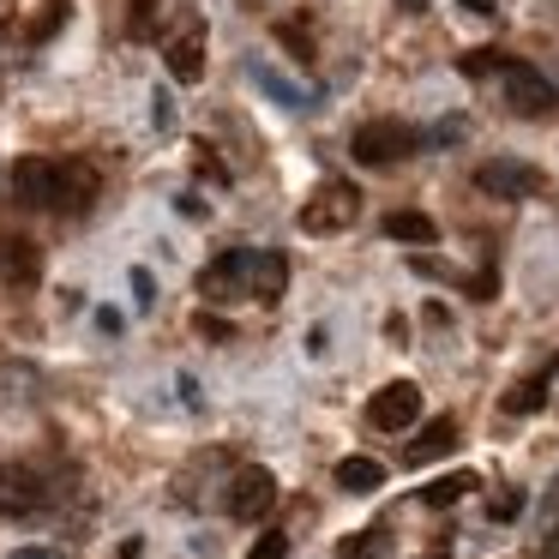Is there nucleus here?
Listing matches in <instances>:
<instances>
[{"label":"nucleus","mask_w":559,"mask_h":559,"mask_svg":"<svg viewBox=\"0 0 559 559\" xmlns=\"http://www.w3.org/2000/svg\"><path fill=\"white\" fill-rule=\"evenodd\" d=\"M289 289V259L283 253H253V295L259 301H277Z\"/></svg>","instance_id":"16"},{"label":"nucleus","mask_w":559,"mask_h":559,"mask_svg":"<svg viewBox=\"0 0 559 559\" xmlns=\"http://www.w3.org/2000/svg\"><path fill=\"white\" fill-rule=\"evenodd\" d=\"M55 175H61V163L49 157H19L13 175H7V187H13V199L25 211H55Z\"/></svg>","instance_id":"6"},{"label":"nucleus","mask_w":559,"mask_h":559,"mask_svg":"<svg viewBox=\"0 0 559 559\" xmlns=\"http://www.w3.org/2000/svg\"><path fill=\"white\" fill-rule=\"evenodd\" d=\"M271 499H277V475L259 469V463H247V469L229 481V499H223V506H229L235 523H259L271 511Z\"/></svg>","instance_id":"5"},{"label":"nucleus","mask_w":559,"mask_h":559,"mask_svg":"<svg viewBox=\"0 0 559 559\" xmlns=\"http://www.w3.org/2000/svg\"><path fill=\"white\" fill-rule=\"evenodd\" d=\"M379 229L391 235V241H403V247H433L439 241V229H433V217L427 211H385V223Z\"/></svg>","instance_id":"13"},{"label":"nucleus","mask_w":559,"mask_h":559,"mask_svg":"<svg viewBox=\"0 0 559 559\" xmlns=\"http://www.w3.org/2000/svg\"><path fill=\"white\" fill-rule=\"evenodd\" d=\"M361 217V193L349 181H325L313 199L301 205V229L307 235H343L349 223Z\"/></svg>","instance_id":"3"},{"label":"nucleus","mask_w":559,"mask_h":559,"mask_svg":"<svg viewBox=\"0 0 559 559\" xmlns=\"http://www.w3.org/2000/svg\"><path fill=\"white\" fill-rule=\"evenodd\" d=\"M554 373H559V367H554Z\"/></svg>","instance_id":"28"},{"label":"nucleus","mask_w":559,"mask_h":559,"mask_svg":"<svg viewBox=\"0 0 559 559\" xmlns=\"http://www.w3.org/2000/svg\"><path fill=\"white\" fill-rule=\"evenodd\" d=\"M199 337H211V343H217V337H229V319H211V313H199Z\"/></svg>","instance_id":"25"},{"label":"nucleus","mask_w":559,"mask_h":559,"mask_svg":"<svg viewBox=\"0 0 559 559\" xmlns=\"http://www.w3.org/2000/svg\"><path fill=\"white\" fill-rule=\"evenodd\" d=\"M451 445H457V421H451V415H433V421H427L421 433H415V445H409V463H439Z\"/></svg>","instance_id":"14"},{"label":"nucleus","mask_w":559,"mask_h":559,"mask_svg":"<svg viewBox=\"0 0 559 559\" xmlns=\"http://www.w3.org/2000/svg\"><path fill=\"white\" fill-rule=\"evenodd\" d=\"M367 421H373L379 433H403V427H415L421 421V385H415V379H391L385 391L367 397Z\"/></svg>","instance_id":"4"},{"label":"nucleus","mask_w":559,"mask_h":559,"mask_svg":"<svg viewBox=\"0 0 559 559\" xmlns=\"http://www.w3.org/2000/svg\"><path fill=\"white\" fill-rule=\"evenodd\" d=\"M163 61H169V73L181 79V85H193L199 73H205V37H199V25L193 31H181V37L163 49Z\"/></svg>","instance_id":"12"},{"label":"nucleus","mask_w":559,"mask_h":559,"mask_svg":"<svg viewBox=\"0 0 559 559\" xmlns=\"http://www.w3.org/2000/svg\"><path fill=\"white\" fill-rule=\"evenodd\" d=\"M463 493H475V475H469V469H457V475H439V481H427V487H421V506L445 511V506H457Z\"/></svg>","instance_id":"17"},{"label":"nucleus","mask_w":559,"mask_h":559,"mask_svg":"<svg viewBox=\"0 0 559 559\" xmlns=\"http://www.w3.org/2000/svg\"><path fill=\"white\" fill-rule=\"evenodd\" d=\"M499 91H506V109L523 115V121H547V115L559 109L554 79H547L542 67H530V61H506V73H499Z\"/></svg>","instance_id":"1"},{"label":"nucleus","mask_w":559,"mask_h":559,"mask_svg":"<svg viewBox=\"0 0 559 559\" xmlns=\"http://www.w3.org/2000/svg\"><path fill=\"white\" fill-rule=\"evenodd\" d=\"M199 289H205L211 301H235V295H253V253H247V247H235V253L211 259L205 277H199Z\"/></svg>","instance_id":"8"},{"label":"nucleus","mask_w":559,"mask_h":559,"mask_svg":"<svg viewBox=\"0 0 559 559\" xmlns=\"http://www.w3.org/2000/svg\"><path fill=\"white\" fill-rule=\"evenodd\" d=\"M43 506V481L31 469H0V511L7 518H25V511Z\"/></svg>","instance_id":"11"},{"label":"nucleus","mask_w":559,"mask_h":559,"mask_svg":"<svg viewBox=\"0 0 559 559\" xmlns=\"http://www.w3.org/2000/svg\"><path fill=\"white\" fill-rule=\"evenodd\" d=\"M0 283L7 289H37L43 283V247L31 235H0Z\"/></svg>","instance_id":"9"},{"label":"nucleus","mask_w":559,"mask_h":559,"mask_svg":"<svg viewBox=\"0 0 559 559\" xmlns=\"http://www.w3.org/2000/svg\"><path fill=\"white\" fill-rule=\"evenodd\" d=\"M385 554V535H343L337 559H379Z\"/></svg>","instance_id":"20"},{"label":"nucleus","mask_w":559,"mask_h":559,"mask_svg":"<svg viewBox=\"0 0 559 559\" xmlns=\"http://www.w3.org/2000/svg\"><path fill=\"white\" fill-rule=\"evenodd\" d=\"M463 73H469V79L506 73V55H499V49H475V55H463Z\"/></svg>","instance_id":"21"},{"label":"nucleus","mask_w":559,"mask_h":559,"mask_svg":"<svg viewBox=\"0 0 559 559\" xmlns=\"http://www.w3.org/2000/svg\"><path fill=\"white\" fill-rule=\"evenodd\" d=\"M247 559H289V535H277V530H271V535H259V542H253V554H247Z\"/></svg>","instance_id":"23"},{"label":"nucleus","mask_w":559,"mask_h":559,"mask_svg":"<svg viewBox=\"0 0 559 559\" xmlns=\"http://www.w3.org/2000/svg\"><path fill=\"white\" fill-rule=\"evenodd\" d=\"M337 487H343V493H379V487H385V463H373V457H343V463H337Z\"/></svg>","instance_id":"15"},{"label":"nucleus","mask_w":559,"mask_h":559,"mask_svg":"<svg viewBox=\"0 0 559 559\" xmlns=\"http://www.w3.org/2000/svg\"><path fill=\"white\" fill-rule=\"evenodd\" d=\"M547 403V379H523L518 391H506V415H535Z\"/></svg>","instance_id":"19"},{"label":"nucleus","mask_w":559,"mask_h":559,"mask_svg":"<svg viewBox=\"0 0 559 559\" xmlns=\"http://www.w3.org/2000/svg\"><path fill=\"white\" fill-rule=\"evenodd\" d=\"M415 145H421V133L403 127V121H361V127H355V139H349V157L367 163V169H385V163L415 157Z\"/></svg>","instance_id":"2"},{"label":"nucleus","mask_w":559,"mask_h":559,"mask_svg":"<svg viewBox=\"0 0 559 559\" xmlns=\"http://www.w3.org/2000/svg\"><path fill=\"white\" fill-rule=\"evenodd\" d=\"M475 187H481L487 199H530L535 187H542V175L518 157H487L481 169H475Z\"/></svg>","instance_id":"7"},{"label":"nucleus","mask_w":559,"mask_h":559,"mask_svg":"<svg viewBox=\"0 0 559 559\" xmlns=\"http://www.w3.org/2000/svg\"><path fill=\"white\" fill-rule=\"evenodd\" d=\"M397 7H403V13H421V7H427V0H397Z\"/></svg>","instance_id":"27"},{"label":"nucleus","mask_w":559,"mask_h":559,"mask_svg":"<svg viewBox=\"0 0 559 559\" xmlns=\"http://www.w3.org/2000/svg\"><path fill=\"white\" fill-rule=\"evenodd\" d=\"M13 559H55V554H49V547H19Z\"/></svg>","instance_id":"26"},{"label":"nucleus","mask_w":559,"mask_h":559,"mask_svg":"<svg viewBox=\"0 0 559 559\" xmlns=\"http://www.w3.org/2000/svg\"><path fill=\"white\" fill-rule=\"evenodd\" d=\"M151 19H157V0H139L133 7V37H151Z\"/></svg>","instance_id":"24"},{"label":"nucleus","mask_w":559,"mask_h":559,"mask_svg":"<svg viewBox=\"0 0 559 559\" xmlns=\"http://www.w3.org/2000/svg\"><path fill=\"white\" fill-rule=\"evenodd\" d=\"M97 169H91L85 157H73V163H61V175H55V211H67V217H79V211H91L97 205Z\"/></svg>","instance_id":"10"},{"label":"nucleus","mask_w":559,"mask_h":559,"mask_svg":"<svg viewBox=\"0 0 559 559\" xmlns=\"http://www.w3.org/2000/svg\"><path fill=\"white\" fill-rule=\"evenodd\" d=\"M277 43L289 49V61L313 67V31H307V19H283V25H277Z\"/></svg>","instance_id":"18"},{"label":"nucleus","mask_w":559,"mask_h":559,"mask_svg":"<svg viewBox=\"0 0 559 559\" xmlns=\"http://www.w3.org/2000/svg\"><path fill=\"white\" fill-rule=\"evenodd\" d=\"M518 511H523V493H518V487H506V493L487 499V518H493V523H511Z\"/></svg>","instance_id":"22"}]
</instances>
